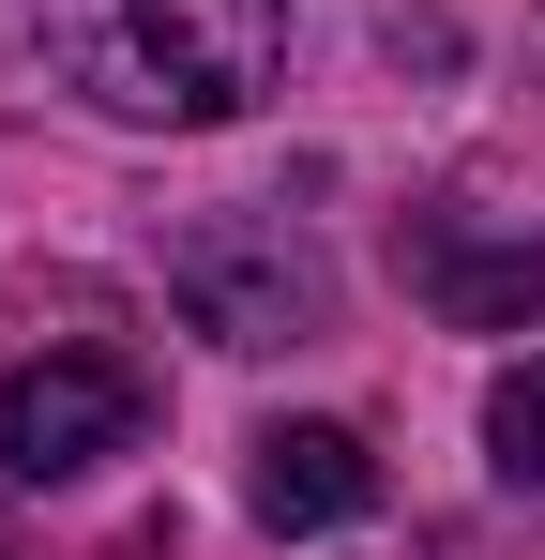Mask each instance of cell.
I'll return each instance as SVG.
<instances>
[{"mask_svg": "<svg viewBox=\"0 0 545 560\" xmlns=\"http://www.w3.org/2000/svg\"><path fill=\"white\" fill-rule=\"evenodd\" d=\"M288 0H31V46L121 121H243L272 92Z\"/></svg>", "mask_w": 545, "mask_h": 560, "instance_id": "obj_1", "label": "cell"}, {"mask_svg": "<svg viewBox=\"0 0 545 560\" xmlns=\"http://www.w3.org/2000/svg\"><path fill=\"white\" fill-rule=\"evenodd\" d=\"M137 440H152V378L121 349H31L0 378V469L15 485H77V469L137 455Z\"/></svg>", "mask_w": 545, "mask_h": 560, "instance_id": "obj_2", "label": "cell"}, {"mask_svg": "<svg viewBox=\"0 0 545 560\" xmlns=\"http://www.w3.org/2000/svg\"><path fill=\"white\" fill-rule=\"evenodd\" d=\"M167 303L212 349H288V334H318V258L272 212H212V228L167 243Z\"/></svg>", "mask_w": 545, "mask_h": 560, "instance_id": "obj_3", "label": "cell"}, {"mask_svg": "<svg viewBox=\"0 0 545 560\" xmlns=\"http://www.w3.org/2000/svg\"><path fill=\"white\" fill-rule=\"evenodd\" d=\"M258 515L272 530H349V515H379V455L349 424H272L258 440Z\"/></svg>", "mask_w": 545, "mask_h": 560, "instance_id": "obj_4", "label": "cell"}, {"mask_svg": "<svg viewBox=\"0 0 545 560\" xmlns=\"http://www.w3.org/2000/svg\"><path fill=\"white\" fill-rule=\"evenodd\" d=\"M409 288L440 303L454 334H500L545 303V243H469V228H409Z\"/></svg>", "mask_w": 545, "mask_h": 560, "instance_id": "obj_5", "label": "cell"}, {"mask_svg": "<svg viewBox=\"0 0 545 560\" xmlns=\"http://www.w3.org/2000/svg\"><path fill=\"white\" fill-rule=\"evenodd\" d=\"M485 455L515 469V485H545V349L500 378V394H485Z\"/></svg>", "mask_w": 545, "mask_h": 560, "instance_id": "obj_6", "label": "cell"}]
</instances>
